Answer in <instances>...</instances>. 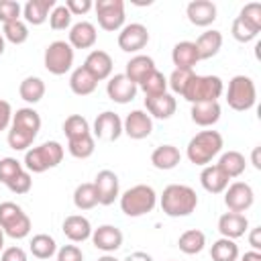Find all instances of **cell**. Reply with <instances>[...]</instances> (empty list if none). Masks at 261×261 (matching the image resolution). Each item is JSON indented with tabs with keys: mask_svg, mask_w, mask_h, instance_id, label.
<instances>
[{
	"mask_svg": "<svg viewBox=\"0 0 261 261\" xmlns=\"http://www.w3.org/2000/svg\"><path fill=\"white\" fill-rule=\"evenodd\" d=\"M41 130V116L35 108L24 106L18 108L12 114V122L8 128V147L14 151H29V147L33 145V141L37 139Z\"/></svg>",
	"mask_w": 261,
	"mask_h": 261,
	"instance_id": "1",
	"label": "cell"
},
{
	"mask_svg": "<svg viewBox=\"0 0 261 261\" xmlns=\"http://www.w3.org/2000/svg\"><path fill=\"white\" fill-rule=\"evenodd\" d=\"M159 204H161V210L169 218H181V216H190L196 210L198 196H196L194 188H190L186 184H169L163 190Z\"/></svg>",
	"mask_w": 261,
	"mask_h": 261,
	"instance_id": "2",
	"label": "cell"
},
{
	"mask_svg": "<svg viewBox=\"0 0 261 261\" xmlns=\"http://www.w3.org/2000/svg\"><path fill=\"white\" fill-rule=\"evenodd\" d=\"M222 147H224V141L218 130H200L190 139L186 147V155L190 163L206 167L216 155H220Z\"/></svg>",
	"mask_w": 261,
	"mask_h": 261,
	"instance_id": "3",
	"label": "cell"
},
{
	"mask_svg": "<svg viewBox=\"0 0 261 261\" xmlns=\"http://www.w3.org/2000/svg\"><path fill=\"white\" fill-rule=\"evenodd\" d=\"M63 147L61 143L57 141H47V143H41L39 147H31L29 151H24V169L29 173H43L47 169H53L57 167L61 161H63Z\"/></svg>",
	"mask_w": 261,
	"mask_h": 261,
	"instance_id": "4",
	"label": "cell"
},
{
	"mask_svg": "<svg viewBox=\"0 0 261 261\" xmlns=\"http://www.w3.org/2000/svg\"><path fill=\"white\" fill-rule=\"evenodd\" d=\"M118 198H120V210L130 218L145 216L153 212L157 206V192L147 184H137L126 192H122Z\"/></svg>",
	"mask_w": 261,
	"mask_h": 261,
	"instance_id": "5",
	"label": "cell"
},
{
	"mask_svg": "<svg viewBox=\"0 0 261 261\" xmlns=\"http://www.w3.org/2000/svg\"><path fill=\"white\" fill-rule=\"evenodd\" d=\"M222 92H224V84L218 75H198V73H194V77L186 86L181 98L188 100L190 104L218 102Z\"/></svg>",
	"mask_w": 261,
	"mask_h": 261,
	"instance_id": "6",
	"label": "cell"
},
{
	"mask_svg": "<svg viewBox=\"0 0 261 261\" xmlns=\"http://www.w3.org/2000/svg\"><path fill=\"white\" fill-rule=\"evenodd\" d=\"M0 228L4 230L6 237H10L14 241H20V239L29 237V232L33 228V222L18 204L2 202L0 204Z\"/></svg>",
	"mask_w": 261,
	"mask_h": 261,
	"instance_id": "7",
	"label": "cell"
},
{
	"mask_svg": "<svg viewBox=\"0 0 261 261\" xmlns=\"http://www.w3.org/2000/svg\"><path fill=\"white\" fill-rule=\"evenodd\" d=\"M255 102H257L255 82L243 73L230 77L228 88H226V104L237 112H245V110H251Z\"/></svg>",
	"mask_w": 261,
	"mask_h": 261,
	"instance_id": "8",
	"label": "cell"
},
{
	"mask_svg": "<svg viewBox=\"0 0 261 261\" xmlns=\"http://www.w3.org/2000/svg\"><path fill=\"white\" fill-rule=\"evenodd\" d=\"M73 47L67 41H53L47 45L43 63L45 69L53 75H65L73 67Z\"/></svg>",
	"mask_w": 261,
	"mask_h": 261,
	"instance_id": "9",
	"label": "cell"
},
{
	"mask_svg": "<svg viewBox=\"0 0 261 261\" xmlns=\"http://www.w3.org/2000/svg\"><path fill=\"white\" fill-rule=\"evenodd\" d=\"M100 29L116 33L124 27V2L122 0H98L94 4Z\"/></svg>",
	"mask_w": 261,
	"mask_h": 261,
	"instance_id": "10",
	"label": "cell"
},
{
	"mask_svg": "<svg viewBox=\"0 0 261 261\" xmlns=\"http://www.w3.org/2000/svg\"><path fill=\"white\" fill-rule=\"evenodd\" d=\"M255 192L247 181H232L224 190V204L230 212H245L253 206Z\"/></svg>",
	"mask_w": 261,
	"mask_h": 261,
	"instance_id": "11",
	"label": "cell"
},
{
	"mask_svg": "<svg viewBox=\"0 0 261 261\" xmlns=\"http://www.w3.org/2000/svg\"><path fill=\"white\" fill-rule=\"evenodd\" d=\"M116 41H118V47L124 53H139L149 43V31L141 22H130V24H124L118 31V39Z\"/></svg>",
	"mask_w": 261,
	"mask_h": 261,
	"instance_id": "12",
	"label": "cell"
},
{
	"mask_svg": "<svg viewBox=\"0 0 261 261\" xmlns=\"http://www.w3.org/2000/svg\"><path fill=\"white\" fill-rule=\"evenodd\" d=\"M122 135V118L112 112V110H104L102 114L96 116L94 120V128H92V137L98 141H106L112 143Z\"/></svg>",
	"mask_w": 261,
	"mask_h": 261,
	"instance_id": "13",
	"label": "cell"
},
{
	"mask_svg": "<svg viewBox=\"0 0 261 261\" xmlns=\"http://www.w3.org/2000/svg\"><path fill=\"white\" fill-rule=\"evenodd\" d=\"M94 188L98 194V204L110 206L114 200L120 196V186H118V175L112 169H102L94 177Z\"/></svg>",
	"mask_w": 261,
	"mask_h": 261,
	"instance_id": "14",
	"label": "cell"
},
{
	"mask_svg": "<svg viewBox=\"0 0 261 261\" xmlns=\"http://www.w3.org/2000/svg\"><path fill=\"white\" fill-rule=\"evenodd\" d=\"M139 92V86L133 84L124 73H114L108 77V84H106V94L112 102L116 104H128L135 100Z\"/></svg>",
	"mask_w": 261,
	"mask_h": 261,
	"instance_id": "15",
	"label": "cell"
},
{
	"mask_svg": "<svg viewBox=\"0 0 261 261\" xmlns=\"http://www.w3.org/2000/svg\"><path fill=\"white\" fill-rule=\"evenodd\" d=\"M122 133L135 141L147 139L153 133V118L145 110H130L122 120Z\"/></svg>",
	"mask_w": 261,
	"mask_h": 261,
	"instance_id": "16",
	"label": "cell"
},
{
	"mask_svg": "<svg viewBox=\"0 0 261 261\" xmlns=\"http://www.w3.org/2000/svg\"><path fill=\"white\" fill-rule=\"evenodd\" d=\"M92 245L102 253H114L122 247V230L114 224H102L92 230Z\"/></svg>",
	"mask_w": 261,
	"mask_h": 261,
	"instance_id": "17",
	"label": "cell"
},
{
	"mask_svg": "<svg viewBox=\"0 0 261 261\" xmlns=\"http://www.w3.org/2000/svg\"><path fill=\"white\" fill-rule=\"evenodd\" d=\"M112 57L110 53L102 51V49H94L88 53L86 61H84V67L86 71L96 80V82H104L112 75Z\"/></svg>",
	"mask_w": 261,
	"mask_h": 261,
	"instance_id": "18",
	"label": "cell"
},
{
	"mask_svg": "<svg viewBox=\"0 0 261 261\" xmlns=\"http://www.w3.org/2000/svg\"><path fill=\"white\" fill-rule=\"evenodd\" d=\"M186 16L194 27H210L216 20V4L210 0H192L186 6Z\"/></svg>",
	"mask_w": 261,
	"mask_h": 261,
	"instance_id": "19",
	"label": "cell"
},
{
	"mask_svg": "<svg viewBox=\"0 0 261 261\" xmlns=\"http://www.w3.org/2000/svg\"><path fill=\"white\" fill-rule=\"evenodd\" d=\"M157 67H155V61H153V57H149V55H143V53H137V55H133L128 61H126V67H124V75L133 82V84H137V86H141L153 71H155Z\"/></svg>",
	"mask_w": 261,
	"mask_h": 261,
	"instance_id": "20",
	"label": "cell"
},
{
	"mask_svg": "<svg viewBox=\"0 0 261 261\" xmlns=\"http://www.w3.org/2000/svg\"><path fill=\"white\" fill-rule=\"evenodd\" d=\"M249 230V218L241 212H224L218 218V232L224 239H241L245 232Z\"/></svg>",
	"mask_w": 261,
	"mask_h": 261,
	"instance_id": "21",
	"label": "cell"
},
{
	"mask_svg": "<svg viewBox=\"0 0 261 261\" xmlns=\"http://www.w3.org/2000/svg\"><path fill=\"white\" fill-rule=\"evenodd\" d=\"M145 108L147 114L151 118H159V120H167L175 114L177 110V100L173 98V94L165 92L161 96H153V98H145Z\"/></svg>",
	"mask_w": 261,
	"mask_h": 261,
	"instance_id": "22",
	"label": "cell"
},
{
	"mask_svg": "<svg viewBox=\"0 0 261 261\" xmlns=\"http://www.w3.org/2000/svg\"><path fill=\"white\" fill-rule=\"evenodd\" d=\"M61 230H63V234L71 243H84V241H88L92 237V230L94 228H92V224H90V220L86 216H82V214H69V216H65Z\"/></svg>",
	"mask_w": 261,
	"mask_h": 261,
	"instance_id": "23",
	"label": "cell"
},
{
	"mask_svg": "<svg viewBox=\"0 0 261 261\" xmlns=\"http://www.w3.org/2000/svg\"><path fill=\"white\" fill-rule=\"evenodd\" d=\"M96 39H98V33H96V27L88 20H80L75 24L69 27V39L67 43L73 47V49H90L96 45Z\"/></svg>",
	"mask_w": 261,
	"mask_h": 261,
	"instance_id": "24",
	"label": "cell"
},
{
	"mask_svg": "<svg viewBox=\"0 0 261 261\" xmlns=\"http://www.w3.org/2000/svg\"><path fill=\"white\" fill-rule=\"evenodd\" d=\"M220 114H222V108L218 102H200V104H192V110H190V118L194 124L198 126H214L218 120H220Z\"/></svg>",
	"mask_w": 261,
	"mask_h": 261,
	"instance_id": "25",
	"label": "cell"
},
{
	"mask_svg": "<svg viewBox=\"0 0 261 261\" xmlns=\"http://www.w3.org/2000/svg\"><path fill=\"white\" fill-rule=\"evenodd\" d=\"M55 6H57L55 0H29V2L22 6L24 22H27V24H33V27L43 24L45 20H49V14H51V10H53Z\"/></svg>",
	"mask_w": 261,
	"mask_h": 261,
	"instance_id": "26",
	"label": "cell"
},
{
	"mask_svg": "<svg viewBox=\"0 0 261 261\" xmlns=\"http://www.w3.org/2000/svg\"><path fill=\"white\" fill-rule=\"evenodd\" d=\"M171 61L177 69H194V65L200 61L198 49L194 41H179L171 49Z\"/></svg>",
	"mask_w": 261,
	"mask_h": 261,
	"instance_id": "27",
	"label": "cell"
},
{
	"mask_svg": "<svg viewBox=\"0 0 261 261\" xmlns=\"http://www.w3.org/2000/svg\"><path fill=\"white\" fill-rule=\"evenodd\" d=\"M200 184L210 194H222L226 190V186H228V177H226V173L216 163L214 165L210 163V165L202 167V171H200Z\"/></svg>",
	"mask_w": 261,
	"mask_h": 261,
	"instance_id": "28",
	"label": "cell"
},
{
	"mask_svg": "<svg viewBox=\"0 0 261 261\" xmlns=\"http://www.w3.org/2000/svg\"><path fill=\"white\" fill-rule=\"evenodd\" d=\"M181 161V153L175 145H159L153 149L151 153V163L155 169H161V171H169L173 167H177Z\"/></svg>",
	"mask_w": 261,
	"mask_h": 261,
	"instance_id": "29",
	"label": "cell"
},
{
	"mask_svg": "<svg viewBox=\"0 0 261 261\" xmlns=\"http://www.w3.org/2000/svg\"><path fill=\"white\" fill-rule=\"evenodd\" d=\"M196 49H198V57L202 59H212L214 55H218V51L222 49V33L220 31H204L196 41H194Z\"/></svg>",
	"mask_w": 261,
	"mask_h": 261,
	"instance_id": "30",
	"label": "cell"
},
{
	"mask_svg": "<svg viewBox=\"0 0 261 261\" xmlns=\"http://www.w3.org/2000/svg\"><path fill=\"white\" fill-rule=\"evenodd\" d=\"M96 86H98V82L86 71L84 65L75 67L71 71V75H69V90L75 96H90V94L96 92Z\"/></svg>",
	"mask_w": 261,
	"mask_h": 261,
	"instance_id": "31",
	"label": "cell"
},
{
	"mask_svg": "<svg viewBox=\"0 0 261 261\" xmlns=\"http://www.w3.org/2000/svg\"><path fill=\"white\" fill-rule=\"evenodd\" d=\"M216 165L226 173L228 179H232V177H239V175L245 173V169H247V159H245L243 153L230 149V151H226V153L220 155V159H218Z\"/></svg>",
	"mask_w": 261,
	"mask_h": 261,
	"instance_id": "32",
	"label": "cell"
},
{
	"mask_svg": "<svg viewBox=\"0 0 261 261\" xmlns=\"http://www.w3.org/2000/svg\"><path fill=\"white\" fill-rule=\"evenodd\" d=\"M45 90H47V88H45V82H43L41 77L29 75V77H24V80L20 82V86H18V96H20L27 104H37V102L43 100Z\"/></svg>",
	"mask_w": 261,
	"mask_h": 261,
	"instance_id": "33",
	"label": "cell"
},
{
	"mask_svg": "<svg viewBox=\"0 0 261 261\" xmlns=\"http://www.w3.org/2000/svg\"><path fill=\"white\" fill-rule=\"evenodd\" d=\"M204 245H206V234H204L202 230H198V228L184 230V232L179 234V239H177V247H179V251L186 253V255H196V253H200V251L204 249Z\"/></svg>",
	"mask_w": 261,
	"mask_h": 261,
	"instance_id": "34",
	"label": "cell"
},
{
	"mask_svg": "<svg viewBox=\"0 0 261 261\" xmlns=\"http://www.w3.org/2000/svg\"><path fill=\"white\" fill-rule=\"evenodd\" d=\"M29 249H31L33 257H37V259H51L57 253V243H55V239L51 234L39 232V234H35L31 239Z\"/></svg>",
	"mask_w": 261,
	"mask_h": 261,
	"instance_id": "35",
	"label": "cell"
},
{
	"mask_svg": "<svg viewBox=\"0 0 261 261\" xmlns=\"http://www.w3.org/2000/svg\"><path fill=\"white\" fill-rule=\"evenodd\" d=\"M73 206L77 210H92L94 206H98V194H96L94 181L80 184L73 190Z\"/></svg>",
	"mask_w": 261,
	"mask_h": 261,
	"instance_id": "36",
	"label": "cell"
},
{
	"mask_svg": "<svg viewBox=\"0 0 261 261\" xmlns=\"http://www.w3.org/2000/svg\"><path fill=\"white\" fill-rule=\"evenodd\" d=\"M210 257H212V261H237L239 259V245L232 239L220 237L218 241L212 243Z\"/></svg>",
	"mask_w": 261,
	"mask_h": 261,
	"instance_id": "37",
	"label": "cell"
},
{
	"mask_svg": "<svg viewBox=\"0 0 261 261\" xmlns=\"http://www.w3.org/2000/svg\"><path fill=\"white\" fill-rule=\"evenodd\" d=\"M63 133H65L67 141H73V139L92 135V130H90V122H88L82 114H69V116L63 120Z\"/></svg>",
	"mask_w": 261,
	"mask_h": 261,
	"instance_id": "38",
	"label": "cell"
},
{
	"mask_svg": "<svg viewBox=\"0 0 261 261\" xmlns=\"http://www.w3.org/2000/svg\"><path fill=\"white\" fill-rule=\"evenodd\" d=\"M2 37H4V41L12 43V45H22L29 39V24L22 18L6 22V24H2Z\"/></svg>",
	"mask_w": 261,
	"mask_h": 261,
	"instance_id": "39",
	"label": "cell"
},
{
	"mask_svg": "<svg viewBox=\"0 0 261 261\" xmlns=\"http://www.w3.org/2000/svg\"><path fill=\"white\" fill-rule=\"evenodd\" d=\"M67 151H69V155L75 157V159H88V157H92L94 151H96V139H94L92 135H86V137L67 141Z\"/></svg>",
	"mask_w": 261,
	"mask_h": 261,
	"instance_id": "40",
	"label": "cell"
},
{
	"mask_svg": "<svg viewBox=\"0 0 261 261\" xmlns=\"http://www.w3.org/2000/svg\"><path fill=\"white\" fill-rule=\"evenodd\" d=\"M139 90L145 94V98H153V96H161V94H165L167 92V77L159 71V69H155L141 86H139Z\"/></svg>",
	"mask_w": 261,
	"mask_h": 261,
	"instance_id": "41",
	"label": "cell"
},
{
	"mask_svg": "<svg viewBox=\"0 0 261 261\" xmlns=\"http://www.w3.org/2000/svg\"><path fill=\"white\" fill-rule=\"evenodd\" d=\"M192 77H194V69H177L175 67L171 71V75L167 77V88H171L173 94H179L181 96Z\"/></svg>",
	"mask_w": 261,
	"mask_h": 261,
	"instance_id": "42",
	"label": "cell"
},
{
	"mask_svg": "<svg viewBox=\"0 0 261 261\" xmlns=\"http://www.w3.org/2000/svg\"><path fill=\"white\" fill-rule=\"evenodd\" d=\"M239 18L259 33V31H261V4H259V2H249V4H245V6L241 8V12H239Z\"/></svg>",
	"mask_w": 261,
	"mask_h": 261,
	"instance_id": "43",
	"label": "cell"
},
{
	"mask_svg": "<svg viewBox=\"0 0 261 261\" xmlns=\"http://www.w3.org/2000/svg\"><path fill=\"white\" fill-rule=\"evenodd\" d=\"M49 27L53 31H65L71 27V12L65 8V4H57L49 14Z\"/></svg>",
	"mask_w": 261,
	"mask_h": 261,
	"instance_id": "44",
	"label": "cell"
},
{
	"mask_svg": "<svg viewBox=\"0 0 261 261\" xmlns=\"http://www.w3.org/2000/svg\"><path fill=\"white\" fill-rule=\"evenodd\" d=\"M24 167H22V163L18 161V159H14V157H2L0 159V181L6 186L12 177H16L20 171H22Z\"/></svg>",
	"mask_w": 261,
	"mask_h": 261,
	"instance_id": "45",
	"label": "cell"
},
{
	"mask_svg": "<svg viewBox=\"0 0 261 261\" xmlns=\"http://www.w3.org/2000/svg\"><path fill=\"white\" fill-rule=\"evenodd\" d=\"M230 33H232V37L239 41V43H251L259 33L255 31V29H251L247 22H243L239 16L232 20V24H230Z\"/></svg>",
	"mask_w": 261,
	"mask_h": 261,
	"instance_id": "46",
	"label": "cell"
},
{
	"mask_svg": "<svg viewBox=\"0 0 261 261\" xmlns=\"http://www.w3.org/2000/svg\"><path fill=\"white\" fill-rule=\"evenodd\" d=\"M22 16V6L16 0H0V22H12Z\"/></svg>",
	"mask_w": 261,
	"mask_h": 261,
	"instance_id": "47",
	"label": "cell"
},
{
	"mask_svg": "<svg viewBox=\"0 0 261 261\" xmlns=\"http://www.w3.org/2000/svg\"><path fill=\"white\" fill-rule=\"evenodd\" d=\"M6 188H8L12 194H29V192H31V188H33L31 173H29L27 169H22L16 177H12V179L6 184Z\"/></svg>",
	"mask_w": 261,
	"mask_h": 261,
	"instance_id": "48",
	"label": "cell"
},
{
	"mask_svg": "<svg viewBox=\"0 0 261 261\" xmlns=\"http://www.w3.org/2000/svg\"><path fill=\"white\" fill-rule=\"evenodd\" d=\"M57 261H84V253L77 245H63L57 249Z\"/></svg>",
	"mask_w": 261,
	"mask_h": 261,
	"instance_id": "49",
	"label": "cell"
},
{
	"mask_svg": "<svg viewBox=\"0 0 261 261\" xmlns=\"http://www.w3.org/2000/svg\"><path fill=\"white\" fill-rule=\"evenodd\" d=\"M65 8L71 12V16H80V14L90 12L94 8V2L92 0H67Z\"/></svg>",
	"mask_w": 261,
	"mask_h": 261,
	"instance_id": "50",
	"label": "cell"
},
{
	"mask_svg": "<svg viewBox=\"0 0 261 261\" xmlns=\"http://www.w3.org/2000/svg\"><path fill=\"white\" fill-rule=\"evenodd\" d=\"M0 261H27V253L22 247H6L0 253Z\"/></svg>",
	"mask_w": 261,
	"mask_h": 261,
	"instance_id": "51",
	"label": "cell"
},
{
	"mask_svg": "<svg viewBox=\"0 0 261 261\" xmlns=\"http://www.w3.org/2000/svg\"><path fill=\"white\" fill-rule=\"evenodd\" d=\"M12 106L10 102L6 100H0V130H6L10 128V122H12Z\"/></svg>",
	"mask_w": 261,
	"mask_h": 261,
	"instance_id": "52",
	"label": "cell"
},
{
	"mask_svg": "<svg viewBox=\"0 0 261 261\" xmlns=\"http://www.w3.org/2000/svg\"><path fill=\"white\" fill-rule=\"evenodd\" d=\"M249 245L253 247V251H259L261 253V226L251 228V232H249Z\"/></svg>",
	"mask_w": 261,
	"mask_h": 261,
	"instance_id": "53",
	"label": "cell"
},
{
	"mask_svg": "<svg viewBox=\"0 0 261 261\" xmlns=\"http://www.w3.org/2000/svg\"><path fill=\"white\" fill-rule=\"evenodd\" d=\"M124 261H153V257L145 251H135V253H128L124 257Z\"/></svg>",
	"mask_w": 261,
	"mask_h": 261,
	"instance_id": "54",
	"label": "cell"
},
{
	"mask_svg": "<svg viewBox=\"0 0 261 261\" xmlns=\"http://www.w3.org/2000/svg\"><path fill=\"white\" fill-rule=\"evenodd\" d=\"M241 261H261V253L259 251H247L243 257H241Z\"/></svg>",
	"mask_w": 261,
	"mask_h": 261,
	"instance_id": "55",
	"label": "cell"
},
{
	"mask_svg": "<svg viewBox=\"0 0 261 261\" xmlns=\"http://www.w3.org/2000/svg\"><path fill=\"white\" fill-rule=\"evenodd\" d=\"M259 151H261V147L257 145V147L253 149V153H251V163L255 165V169H261V159H259Z\"/></svg>",
	"mask_w": 261,
	"mask_h": 261,
	"instance_id": "56",
	"label": "cell"
},
{
	"mask_svg": "<svg viewBox=\"0 0 261 261\" xmlns=\"http://www.w3.org/2000/svg\"><path fill=\"white\" fill-rule=\"evenodd\" d=\"M98 261H118V259H116L114 255H110V253H104V255H102Z\"/></svg>",
	"mask_w": 261,
	"mask_h": 261,
	"instance_id": "57",
	"label": "cell"
},
{
	"mask_svg": "<svg viewBox=\"0 0 261 261\" xmlns=\"http://www.w3.org/2000/svg\"><path fill=\"white\" fill-rule=\"evenodd\" d=\"M4 237H6V234H4V230L0 228V253L4 251Z\"/></svg>",
	"mask_w": 261,
	"mask_h": 261,
	"instance_id": "58",
	"label": "cell"
},
{
	"mask_svg": "<svg viewBox=\"0 0 261 261\" xmlns=\"http://www.w3.org/2000/svg\"><path fill=\"white\" fill-rule=\"evenodd\" d=\"M4 43H6V41H4V37H2V33H0V55L4 53Z\"/></svg>",
	"mask_w": 261,
	"mask_h": 261,
	"instance_id": "59",
	"label": "cell"
},
{
	"mask_svg": "<svg viewBox=\"0 0 261 261\" xmlns=\"http://www.w3.org/2000/svg\"><path fill=\"white\" fill-rule=\"evenodd\" d=\"M171 261H173V259H171Z\"/></svg>",
	"mask_w": 261,
	"mask_h": 261,
	"instance_id": "60",
	"label": "cell"
}]
</instances>
